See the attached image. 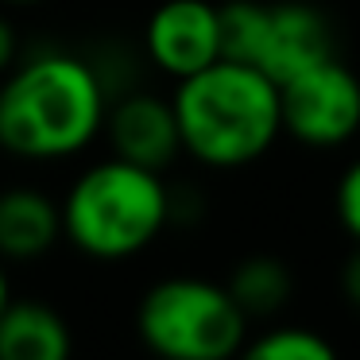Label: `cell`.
<instances>
[{
	"label": "cell",
	"instance_id": "obj_15",
	"mask_svg": "<svg viewBox=\"0 0 360 360\" xmlns=\"http://www.w3.org/2000/svg\"><path fill=\"white\" fill-rule=\"evenodd\" d=\"M16 63H20V35L12 27V20H4V12H0V74H8Z\"/></svg>",
	"mask_w": 360,
	"mask_h": 360
},
{
	"label": "cell",
	"instance_id": "obj_14",
	"mask_svg": "<svg viewBox=\"0 0 360 360\" xmlns=\"http://www.w3.org/2000/svg\"><path fill=\"white\" fill-rule=\"evenodd\" d=\"M337 217H341L345 233L360 244V159H352L349 171L337 182Z\"/></svg>",
	"mask_w": 360,
	"mask_h": 360
},
{
	"label": "cell",
	"instance_id": "obj_10",
	"mask_svg": "<svg viewBox=\"0 0 360 360\" xmlns=\"http://www.w3.org/2000/svg\"><path fill=\"white\" fill-rule=\"evenodd\" d=\"M70 349V321L55 306L8 298L0 310V360H66Z\"/></svg>",
	"mask_w": 360,
	"mask_h": 360
},
{
	"label": "cell",
	"instance_id": "obj_2",
	"mask_svg": "<svg viewBox=\"0 0 360 360\" xmlns=\"http://www.w3.org/2000/svg\"><path fill=\"white\" fill-rule=\"evenodd\" d=\"M182 151L202 167H248L283 136L279 86L259 66L217 58L174 86Z\"/></svg>",
	"mask_w": 360,
	"mask_h": 360
},
{
	"label": "cell",
	"instance_id": "obj_1",
	"mask_svg": "<svg viewBox=\"0 0 360 360\" xmlns=\"http://www.w3.org/2000/svg\"><path fill=\"white\" fill-rule=\"evenodd\" d=\"M109 86L94 58L39 51L0 82V148L16 159H70L101 136Z\"/></svg>",
	"mask_w": 360,
	"mask_h": 360
},
{
	"label": "cell",
	"instance_id": "obj_11",
	"mask_svg": "<svg viewBox=\"0 0 360 360\" xmlns=\"http://www.w3.org/2000/svg\"><path fill=\"white\" fill-rule=\"evenodd\" d=\"M229 295L236 298L244 314L252 318H267V314L283 310L295 290V279H290V267L275 256H248L233 267L229 275Z\"/></svg>",
	"mask_w": 360,
	"mask_h": 360
},
{
	"label": "cell",
	"instance_id": "obj_18",
	"mask_svg": "<svg viewBox=\"0 0 360 360\" xmlns=\"http://www.w3.org/2000/svg\"><path fill=\"white\" fill-rule=\"evenodd\" d=\"M4 4H39V0H4Z\"/></svg>",
	"mask_w": 360,
	"mask_h": 360
},
{
	"label": "cell",
	"instance_id": "obj_12",
	"mask_svg": "<svg viewBox=\"0 0 360 360\" xmlns=\"http://www.w3.org/2000/svg\"><path fill=\"white\" fill-rule=\"evenodd\" d=\"M217 16H221V58L256 66L267 4H259V0H229V4H217Z\"/></svg>",
	"mask_w": 360,
	"mask_h": 360
},
{
	"label": "cell",
	"instance_id": "obj_4",
	"mask_svg": "<svg viewBox=\"0 0 360 360\" xmlns=\"http://www.w3.org/2000/svg\"><path fill=\"white\" fill-rule=\"evenodd\" d=\"M140 341L167 360H225L248 345V314L225 283L174 275L140 298Z\"/></svg>",
	"mask_w": 360,
	"mask_h": 360
},
{
	"label": "cell",
	"instance_id": "obj_3",
	"mask_svg": "<svg viewBox=\"0 0 360 360\" xmlns=\"http://www.w3.org/2000/svg\"><path fill=\"white\" fill-rule=\"evenodd\" d=\"M174 217V194L163 171L128 159H101L74 179L63 198V236L94 259H128L163 236Z\"/></svg>",
	"mask_w": 360,
	"mask_h": 360
},
{
	"label": "cell",
	"instance_id": "obj_17",
	"mask_svg": "<svg viewBox=\"0 0 360 360\" xmlns=\"http://www.w3.org/2000/svg\"><path fill=\"white\" fill-rule=\"evenodd\" d=\"M8 298H12V290H8V275H4V267H0V310L8 306Z\"/></svg>",
	"mask_w": 360,
	"mask_h": 360
},
{
	"label": "cell",
	"instance_id": "obj_5",
	"mask_svg": "<svg viewBox=\"0 0 360 360\" xmlns=\"http://www.w3.org/2000/svg\"><path fill=\"white\" fill-rule=\"evenodd\" d=\"M279 112L283 132L298 143L318 151L341 148L360 132V78L333 55L279 82Z\"/></svg>",
	"mask_w": 360,
	"mask_h": 360
},
{
	"label": "cell",
	"instance_id": "obj_7",
	"mask_svg": "<svg viewBox=\"0 0 360 360\" xmlns=\"http://www.w3.org/2000/svg\"><path fill=\"white\" fill-rule=\"evenodd\" d=\"M105 136L117 159H128L148 171H167L182 155V136L179 117L167 97L155 94H124L109 97L105 112Z\"/></svg>",
	"mask_w": 360,
	"mask_h": 360
},
{
	"label": "cell",
	"instance_id": "obj_9",
	"mask_svg": "<svg viewBox=\"0 0 360 360\" xmlns=\"http://www.w3.org/2000/svg\"><path fill=\"white\" fill-rule=\"evenodd\" d=\"M63 240V202L35 186L0 190V259L27 264Z\"/></svg>",
	"mask_w": 360,
	"mask_h": 360
},
{
	"label": "cell",
	"instance_id": "obj_8",
	"mask_svg": "<svg viewBox=\"0 0 360 360\" xmlns=\"http://www.w3.org/2000/svg\"><path fill=\"white\" fill-rule=\"evenodd\" d=\"M333 27L314 4L302 0H283V4H267L264 20V39H259L256 66L267 78L279 82L295 78V74L310 70V66L333 58Z\"/></svg>",
	"mask_w": 360,
	"mask_h": 360
},
{
	"label": "cell",
	"instance_id": "obj_16",
	"mask_svg": "<svg viewBox=\"0 0 360 360\" xmlns=\"http://www.w3.org/2000/svg\"><path fill=\"white\" fill-rule=\"evenodd\" d=\"M341 295L349 298L352 310H360V244H356V252H352V256L345 259V267H341Z\"/></svg>",
	"mask_w": 360,
	"mask_h": 360
},
{
	"label": "cell",
	"instance_id": "obj_13",
	"mask_svg": "<svg viewBox=\"0 0 360 360\" xmlns=\"http://www.w3.org/2000/svg\"><path fill=\"white\" fill-rule=\"evenodd\" d=\"M252 360H333L337 349L321 333L302 326H279L267 329L264 337H256L252 345H244Z\"/></svg>",
	"mask_w": 360,
	"mask_h": 360
},
{
	"label": "cell",
	"instance_id": "obj_6",
	"mask_svg": "<svg viewBox=\"0 0 360 360\" xmlns=\"http://www.w3.org/2000/svg\"><path fill=\"white\" fill-rule=\"evenodd\" d=\"M143 55L182 82L221 58V16L210 0H163L143 27Z\"/></svg>",
	"mask_w": 360,
	"mask_h": 360
}]
</instances>
